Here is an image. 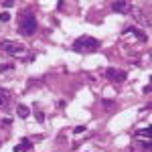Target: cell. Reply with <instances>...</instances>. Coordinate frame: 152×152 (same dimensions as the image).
Returning <instances> with one entry per match:
<instances>
[{"instance_id": "obj_1", "label": "cell", "mask_w": 152, "mask_h": 152, "mask_svg": "<svg viewBox=\"0 0 152 152\" xmlns=\"http://www.w3.org/2000/svg\"><path fill=\"white\" fill-rule=\"evenodd\" d=\"M97 49H99V41L91 37H81L73 43V51H77V53H94Z\"/></svg>"}, {"instance_id": "obj_2", "label": "cell", "mask_w": 152, "mask_h": 152, "mask_svg": "<svg viewBox=\"0 0 152 152\" xmlns=\"http://www.w3.org/2000/svg\"><path fill=\"white\" fill-rule=\"evenodd\" d=\"M37 18H35V14L33 12H23V16H20V23H18V28H20V33L23 35H26V37H31L33 33L37 31Z\"/></svg>"}, {"instance_id": "obj_3", "label": "cell", "mask_w": 152, "mask_h": 152, "mask_svg": "<svg viewBox=\"0 0 152 152\" xmlns=\"http://www.w3.org/2000/svg\"><path fill=\"white\" fill-rule=\"evenodd\" d=\"M105 77H107L110 81L120 83V81H124V79L128 77V73H126V71H122V69H114V67H110V69L105 71Z\"/></svg>"}, {"instance_id": "obj_4", "label": "cell", "mask_w": 152, "mask_h": 152, "mask_svg": "<svg viewBox=\"0 0 152 152\" xmlns=\"http://www.w3.org/2000/svg\"><path fill=\"white\" fill-rule=\"evenodd\" d=\"M0 49L6 51V53H10V55H16V53H23V51H24L23 45L12 43V41H2V43H0Z\"/></svg>"}, {"instance_id": "obj_5", "label": "cell", "mask_w": 152, "mask_h": 152, "mask_svg": "<svg viewBox=\"0 0 152 152\" xmlns=\"http://www.w3.org/2000/svg\"><path fill=\"white\" fill-rule=\"evenodd\" d=\"M130 8H132V4H130V2H124V0L112 2V10H114V12H122V14H126V12H130Z\"/></svg>"}, {"instance_id": "obj_6", "label": "cell", "mask_w": 152, "mask_h": 152, "mask_svg": "<svg viewBox=\"0 0 152 152\" xmlns=\"http://www.w3.org/2000/svg\"><path fill=\"white\" fill-rule=\"evenodd\" d=\"M33 148V142L31 140H23L18 146H14V152H23V150H31Z\"/></svg>"}, {"instance_id": "obj_7", "label": "cell", "mask_w": 152, "mask_h": 152, "mask_svg": "<svg viewBox=\"0 0 152 152\" xmlns=\"http://www.w3.org/2000/svg\"><path fill=\"white\" fill-rule=\"evenodd\" d=\"M136 138H140V140H144V138H146V140H148V138H150V126L138 130V132H136Z\"/></svg>"}, {"instance_id": "obj_8", "label": "cell", "mask_w": 152, "mask_h": 152, "mask_svg": "<svg viewBox=\"0 0 152 152\" xmlns=\"http://www.w3.org/2000/svg\"><path fill=\"white\" fill-rule=\"evenodd\" d=\"M8 99H10V94H8L6 89L0 87V105H6V104H8Z\"/></svg>"}, {"instance_id": "obj_9", "label": "cell", "mask_w": 152, "mask_h": 152, "mask_svg": "<svg viewBox=\"0 0 152 152\" xmlns=\"http://www.w3.org/2000/svg\"><path fill=\"white\" fill-rule=\"evenodd\" d=\"M16 112H18V116H20V118H26L28 114H31V110H28L26 105H18V107H16Z\"/></svg>"}, {"instance_id": "obj_10", "label": "cell", "mask_w": 152, "mask_h": 152, "mask_svg": "<svg viewBox=\"0 0 152 152\" xmlns=\"http://www.w3.org/2000/svg\"><path fill=\"white\" fill-rule=\"evenodd\" d=\"M14 69V65L12 63H6V65H0V73H4V71H12Z\"/></svg>"}, {"instance_id": "obj_11", "label": "cell", "mask_w": 152, "mask_h": 152, "mask_svg": "<svg viewBox=\"0 0 152 152\" xmlns=\"http://www.w3.org/2000/svg\"><path fill=\"white\" fill-rule=\"evenodd\" d=\"M0 20H2V23H8V20H10V14H8V12H0Z\"/></svg>"}, {"instance_id": "obj_12", "label": "cell", "mask_w": 152, "mask_h": 152, "mask_svg": "<svg viewBox=\"0 0 152 152\" xmlns=\"http://www.w3.org/2000/svg\"><path fill=\"white\" fill-rule=\"evenodd\" d=\"M37 120H39V122H45V114H43V112H37Z\"/></svg>"}, {"instance_id": "obj_13", "label": "cell", "mask_w": 152, "mask_h": 152, "mask_svg": "<svg viewBox=\"0 0 152 152\" xmlns=\"http://www.w3.org/2000/svg\"><path fill=\"white\" fill-rule=\"evenodd\" d=\"M104 105L107 107V110H112V105H114V102H110V99H104Z\"/></svg>"}, {"instance_id": "obj_14", "label": "cell", "mask_w": 152, "mask_h": 152, "mask_svg": "<svg viewBox=\"0 0 152 152\" xmlns=\"http://www.w3.org/2000/svg\"><path fill=\"white\" fill-rule=\"evenodd\" d=\"M73 132H75V134H81V132H85V126H77Z\"/></svg>"}, {"instance_id": "obj_15", "label": "cell", "mask_w": 152, "mask_h": 152, "mask_svg": "<svg viewBox=\"0 0 152 152\" xmlns=\"http://www.w3.org/2000/svg\"><path fill=\"white\" fill-rule=\"evenodd\" d=\"M2 6H6V8H10V6H14V2H12V0H8V2H2Z\"/></svg>"}]
</instances>
